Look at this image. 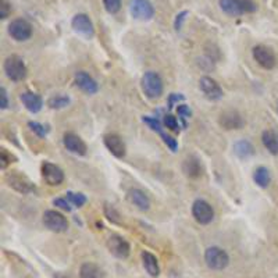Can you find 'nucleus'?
Here are the masks:
<instances>
[{
	"label": "nucleus",
	"mask_w": 278,
	"mask_h": 278,
	"mask_svg": "<svg viewBox=\"0 0 278 278\" xmlns=\"http://www.w3.org/2000/svg\"><path fill=\"white\" fill-rule=\"evenodd\" d=\"M140 86H142L143 93L149 99H159L164 90L163 79L154 71H147L143 74L142 79H140Z\"/></svg>",
	"instance_id": "obj_1"
},
{
	"label": "nucleus",
	"mask_w": 278,
	"mask_h": 278,
	"mask_svg": "<svg viewBox=\"0 0 278 278\" xmlns=\"http://www.w3.org/2000/svg\"><path fill=\"white\" fill-rule=\"evenodd\" d=\"M3 70L6 72V76L14 82H18L25 79L27 76V66L20 56L11 55L7 57L3 64Z\"/></svg>",
	"instance_id": "obj_2"
},
{
	"label": "nucleus",
	"mask_w": 278,
	"mask_h": 278,
	"mask_svg": "<svg viewBox=\"0 0 278 278\" xmlns=\"http://www.w3.org/2000/svg\"><path fill=\"white\" fill-rule=\"evenodd\" d=\"M205 262L211 270H224L229 264L228 253L218 246H210L205 252Z\"/></svg>",
	"instance_id": "obj_3"
},
{
	"label": "nucleus",
	"mask_w": 278,
	"mask_h": 278,
	"mask_svg": "<svg viewBox=\"0 0 278 278\" xmlns=\"http://www.w3.org/2000/svg\"><path fill=\"white\" fill-rule=\"evenodd\" d=\"M8 35L14 41L24 42L32 36V25L25 18H17L8 24Z\"/></svg>",
	"instance_id": "obj_4"
},
{
	"label": "nucleus",
	"mask_w": 278,
	"mask_h": 278,
	"mask_svg": "<svg viewBox=\"0 0 278 278\" xmlns=\"http://www.w3.org/2000/svg\"><path fill=\"white\" fill-rule=\"evenodd\" d=\"M252 55L253 59L256 60V63L263 67L264 70H273L277 64V57L276 53L273 52V49L269 46H264V45H257L252 50Z\"/></svg>",
	"instance_id": "obj_5"
},
{
	"label": "nucleus",
	"mask_w": 278,
	"mask_h": 278,
	"mask_svg": "<svg viewBox=\"0 0 278 278\" xmlns=\"http://www.w3.org/2000/svg\"><path fill=\"white\" fill-rule=\"evenodd\" d=\"M42 221H43L46 228L53 231V232H66L69 229L67 218L56 210H46L43 213Z\"/></svg>",
	"instance_id": "obj_6"
},
{
	"label": "nucleus",
	"mask_w": 278,
	"mask_h": 278,
	"mask_svg": "<svg viewBox=\"0 0 278 278\" xmlns=\"http://www.w3.org/2000/svg\"><path fill=\"white\" fill-rule=\"evenodd\" d=\"M192 215L199 224L208 225L214 218V208H211V205L208 202L203 201V199H198L192 205Z\"/></svg>",
	"instance_id": "obj_7"
},
{
	"label": "nucleus",
	"mask_w": 278,
	"mask_h": 278,
	"mask_svg": "<svg viewBox=\"0 0 278 278\" xmlns=\"http://www.w3.org/2000/svg\"><path fill=\"white\" fill-rule=\"evenodd\" d=\"M130 13L135 20L149 21L154 15V7L149 0H130Z\"/></svg>",
	"instance_id": "obj_8"
},
{
	"label": "nucleus",
	"mask_w": 278,
	"mask_h": 278,
	"mask_svg": "<svg viewBox=\"0 0 278 278\" xmlns=\"http://www.w3.org/2000/svg\"><path fill=\"white\" fill-rule=\"evenodd\" d=\"M106 246L110 252L113 256L118 257V259H127L131 253V246L128 241L123 238L121 235H110L107 242H106Z\"/></svg>",
	"instance_id": "obj_9"
},
{
	"label": "nucleus",
	"mask_w": 278,
	"mask_h": 278,
	"mask_svg": "<svg viewBox=\"0 0 278 278\" xmlns=\"http://www.w3.org/2000/svg\"><path fill=\"white\" fill-rule=\"evenodd\" d=\"M42 177L50 187H57L64 181V171L59 166L50 161H43L42 164Z\"/></svg>",
	"instance_id": "obj_10"
},
{
	"label": "nucleus",
	"mask_w": 278,
	"mask_h": 278,
	"mask_svg": "<svg viewBox=\"0 0 278 278\" xmlns=\"http://www.w3.org/2000/svg\"><path fill=\"white\" fill-rule=\"evenodd\" d=\"M6 181L10 187L21 194H29V192L35 191L34 184L20 171H11V173L7 174Z\"/></svg>",
	"instance_id": "obj_11"
},
{
	"label": "nucleus",
	"mask_w": 278,
	"mask_h": 278,
	"mask_svg": "<svg viewBox=\"0 0 278 278\" xmlns=\"http://www.w3.org/2000/svg\"><path fill=\"white\" fill-rule=\"evenodd\" d=\"M199 86H201L202 92L205 93V96L210 100H218L224 95L221 86L210 76H202L201 81H199Z\"/></svg>",
	"instance_id": "obj_12"
},
{
	"label": "nucleus",
	"mask_w": 278,
	"mask_h": 278,
	"mask_svg": "<svg viewBox=\"0 0 278 278\" xmlns=\"http://www.w3.org/2000/svg\"><path fill=\"white\" fill-rule=\"evenodd\" d=\"M71 25H72L75 32L83 35L86 38H92L95 35L93 24H92V21H90V18L86 14H76L75 17L72 18V21H71Z\"/></svg>",
	"instance_id": "obj_13"
},
{
	"label": "nucleus",
	"mask_w": 278,
	"mask_h": 278,
	"mask_svg": "<svg viewBox=\"0 0 278 278\" xmlns=\"http://www.w3.org/2000/svg\"><path fill=\"white\" fill-rule=\"evenodd\" d=\"M218 124L221 125L224 130H239V128H242L245 123L238 111L225 110L220 114Z\"/></svg>",
	"instance_id": "obj_14"
},
{
	"label": "nucleus",
	"mask_w": 278,
	"mask_h": 278,
	"mask_svg": "<svg viewBox=\"0 0 278 278\" xmlns=\"http://www.w3.org/2000/svg\"><path fill=\"white\" fill-rule=\"evenodd\" d=\"M103 140L104 146L107 147V150L113 156H116L118 159L124 157L127 149H125V143L124 140L121 139V137H118L117 134H107V135H104Z\"/></svg>",
	"instance_id": "obj_15"
},
{
	"label": "nucleus",
	"mask_w": 278,
	"mask_h": 278,
	"mask_svg": "<svg viewBox=\"0 0 278 278\" xmlns=\"http://www.w3.org/2000/svg\"><path fill=\"white\" fill-rule=\"evenodd\" d=\"M63 143H64L66 149H67L69 152L78 154V156L86 154V150H88V147H86V145H85V142H83L82 139L79 138L78 135H75V134H72V132L64 134V137H63Z\"/></svg>",
	"instance_id": "obj_16"
},
{
	"label": "nucleus",
	"mask_w": 278,
	"mask_h": 278,
	"mask_svg": "<svg viewBox=\"0 0 278 278\" xmlns=\"http://www.w3.org/2000/svg\"><path fill=\"white\" fill-rule=\"evenodd\" d=\"M127 201L131 203L132 206H135L137 208H139L140 211H147L150 208V199L149 196L140 191L138 188H132L127 192Z\"/></svg>",
	"instance_id": "obj_17"
},
{
	"label": "nucleus",
	"mask_w": 278,
	"mask_h": 278,
	"mask_svg": "<svg viewBox=\"0 0 278 278\" xmlns=\"http://www.w3.org/2000/svg\"><path fill=\"white\" fill-rule=\"evenodd\" d=\"M142 121H143L145 124L149 125V128H150L152 131L157 132L160 137H161V139H163V142H164V143H166V145L168 146V147H170V149H171L173 152H175V150H177V147H178V143H177V140H175L174 138H171L170 135H167L157 118L143 117V118H142Z\"/></svg>",
	"instance_id": "obj_18"
},
{
	"label": "nucleus",
	"mask_w": 278,
	"mask_h": 278,
	"mask_svg": "<svg viewBox=\"0 0 278 278\" xmlns=\"http://www.w3.org/2000/svg\"><path fill=\"white\" fill-rule=\"evenodd\" d=\"M74 79H75L76 86L88 95H95L99 90V85H97L96 81L85 71H78L74 76Z\"/></svg>",
	"instance_id": "obj_19"
},
{
	"label": "nucleus",
	"mask_w": 278,
	"mask_h": 278,
	"mask_svg": "<svg viewBox=\"0 0 278 278\" xmlns=\"http://www.w3.org/2000/svg\"><path fill=\"white\" fill-rule=\"evenodd\" d=\"M21 102L25 106V109L31 113H38L43 107V100L39 95H36L34 92H24L21 93Z\"/></svg>",
	"instance_id": "obj_20"
},
{
	"label": "nucleus",
	"mask_w": 278,
	"mask_h": 278,
	"mask_svg": "<svg viewBox=\"0 0 278 278\" xmlns=\"http://www.w3.org/2000/svg\"><path fill=\"white\" fill-rule=\"evenodd\" d=\"M140 257H142V264H143V267H145L146 273H147L150 277H159L160 266L157 257L154 256L153 253H150V252H147V250H143Z\"/></svg>",
	"instance_id": "obj_21"
},
{
	"label": "nucleus",
	"mask_w": 278,
	"mask_h": 278,
	"mask_svg": "<svg viewBox=\"0 0 278 278\" xmlns=\"http://www.w3.org/2000/svg\"><path fill=\"white\" fill-rule=\"evenodd\" d=\"M182 171L189 178H199L202 175L201 160L195 156H189L182 163Z\"/></svg>",
	"instance_id": "obj_22"
},
{
	"label": "nucleus",
	"mask_w": 278,
	"mask_h": 278,
	"mask_svg": "<svg viewBox=\"0 0 278 278\" xmlns=\"http://www.w3.org/2000/svg\"><path fill=\"white\" fill-rule=\"evenodd\" d=\"M262 142H263L264 147L274 156L278 154V134L273 130H267L263 132L262 135Z\"/></svg>",
	"instance_id": "obj_23"
},
{
	"label": "nucleus",
	"mask_w": 278,
	"mask_h": 278,
	"mask_svg": "<svg viewBox=\"0 0 278 278\" xmlns=\"http://www.w3.org/2000/svg\"><path fill=\"white\" fill-rule=\"evenodd\" d=\"M79 278H104V273L97 264L88 262L81 266Z\"/></svg>",
	"instance_id": "obj_24"
},
{
	"label": "nucleus",
	"mask_w": 278,
	"mask_h": 278,
	"mask_svg": "<svg viewBox=\"0 0 278 278\" xmlns=\"http://www.w3.org/2000/svg\"><path fill=\"white\" fill-rule=\"evenodd\" d=\"M234 153L239 159H248L255 153V149H253V145L250 143L249 140L241 139V140L234 143Z\"/></svg>",
	"instance_id": "obj_25"
},
{
	"label": "nucleus",
	"mask_w": 278,
	"mask_h": 278,
	"mask_svg": "<svg viewBox=\"0 0 278 278\" xmlns=\"http://www.w3.org/2000/svg\"><path fill=\"white\" fill-rule=\"evenodd\" d=\"M253 180L260 188H267L270 185L271 181L270 171L266 167H257L253 173Z\"/></svg>",
	"instance_id": "obj_26"
},
{
	"label": "nucleus",
	"mask_w": 278,
	"mask_h": 278,
	"mask_svg": "<svg viewBox=\"0 0 278 278\" xmlns=\"http://www.w3.org/2000/svg\"><path fill=\"white\" fill-rule=\"evenodd\" d=\"M220 7L224 13L228 14L231 17H238V15L243 14L236 0H220Z\"/></svg>",
	"instance_id": "obj_27"
},
{
	"label": "nucleus",
	"mask_w": 278,
	"mask_h": 278,
	"mask_svg": "<svg viewBox=\"0 0 278 278\" xmlns=\"http://www.w3.org/2000/svg\"><path fill=\"white\" fill-rule=\"evenodd\" d=\"M70 103L69 96L64 95H56V96L50 97L48 100V104L50 109H63Z\"/></svg>",
	"instance_id": "obj_28"
},
{
	"label": "nucleus",
	"mask_w": 278,
	"mask_h": 278,
	"mask_svg": "<svg viewBox=\"0 0 278 278\" xmlns=\"http://www.w3.org/2000/svg\"><path fill=\"white\" fill-rule=\"evenodd\" d=\"M103 211H104V215L107 217L109 221L114 222V224H120V222H121V215H120V213L116 210L114 206H111V205H109V203H104Z\"/></svg>",
	"instance_id": "obj_29"
},
{
	"label": "nucleus",
	"mask_w": 278,
	"mask_h": 278,
	"mask_svg": "<svg viewBox=\"0 0 278 278\" xmlns=\"http://www.w3.org/2000/svg\"><path fill=\"white\" fill-rule=\"evenodd\" d=\"M67 199L69 202L72 205V206H75V208H82L83 205L86 203V198H85V195L82 194H74V192H67Z\"/></svg>",
	"instance_id": "obj_30"
},
{
	"label": "nucleus",
	"mask_w": 278,
	"mask_h": 278,
	"mask_svg": "<svg viewBox=\"0 0 278 278\" xmlns=\"http://www.w3.org/2000/svg\"><path fill=\"white\" fill-rule=\"evenodd\" d=\"M238 4L241 7L242 13H255L257 10V4L253 0H236Z\"/></svg>",
	"instance_id": "obj_31"
},
{
	"label": "nucleus",
	"mask_w": 278,
	"mask_h": 278,
	"mask_svg": "<svg viewBox=\"0 0 278 278\" xmlns=\"http://www.w3.org/2000/svg\"><path fill=\"white\" fill-rule=\"evenodd\" d=\"M106 11L110 14H116L121 8V0H103Z\"/></svg>",
	"instance_id": "obj_32"
},
{
	"label": "nucleus",
	"mask_w": 278,
	"mask_h": 278,
	"mask_svg": "<svg viewBox=\"0 0 278 278\" xmlns=\"http://www.w3.org/2000/svg\"><path fill=\"white\" fill-rule=\"evenodd\" d=\"M164 125H166V128H168L170 131L180 132V123H178V120L174 117V116H171V114L164 116Z\"/></svg>",
	"instance_id": "obj_33"
},
{
	"label": "nucleus",
	"mask_w": 278,
	"mask_h": 278,
	"mask_svg": "<svg viewBox=\"0 0 278 278\" xmlns=\"http://www.w3.org/2000/svg\"><path fill=\"white\" fill-rule=\"evenodd\" d=\"M177 111H178V116H180V118L182 120V125H184V128H185V127H187V120L191 117L192 111H191V109L188 107L187 104H180Z\"/></svg>",
	"instance_id": "obj_34"
},
{
	"label": "nucleus",
	"mask_w": 278,
	"mask_h": 278,
	"mask_svg": "<svg viewBox=\"0 0 278 278\" xmlns=\"http://www.w3.org/2000/svg\"><path fill=\"white\" fill-rule=\"evenodd\" d=\"M11 160H14V156L11 154V153L7 152L6 149H1V150H0V167H1L3 170L7 168L8 164H11V163H13Z\"/></svg>",
	"instance_id": "obj_35"
},
{
	"label": "nucleus",
	"mask_w": 278,
	"mask_h": 278,
	"mask_svg": "<svg viewBox=\"0 0 278 278\" xmlns=\"http://www.w3.org/2000/svg\"><path fill=\"white\" fill-rule=\"evenodd\" d=\"M28 127L31 128V131L35 132L38 137H41V138H43V137H46V134H48V130L43 127L42 124H39V123H35V121H29L28 123Z\"/></svg>",
	"instance_id": "obj_36"
},
{
	"label": "nucleus",
	"mask_w": 278,
	"mask_h": 278,
	"mask_svg": "<svg viewBox=\"0 0 278 278\" xmlns=\"http://www.w3.org/2000/svg\"><path fill=\"white\" fill-rule=\"evenodd\" d=\"M53 205L55 206H57L59 208H62V210H64V211H71V203L69 202V199L67 198H57V199H55L53 201Z\"/></svg>",
	"instance_id": "obj_37"
},
{
	"label": "nucleus",
	"mask_w": 278,
	"mask_h": 278,
	"mask_svg": "<svg viewBox=\"0 0 278 278\" xmlns=\"http://www.w3.org/2000/svg\"><path fill=\"white\" fill-rule=\"evenodd\" d=\"M11 13V4L7 0H0V17L4 20Z\"/></svg>",
	"instance_id": "obj_38"
},
{
	"label": "nucleus",
	"mask_w": 278,
	"mask_h": 278,
	"mask_svg": "<svg viewBox=\"0 0 278 278\" xmlns=\"http://www.w3.org/2000/svg\"><path fill=\"white\" fill-rule=\"evenodd\" d=\"M188 15V11H181L180 14H177V17H175V21H174V28L177 29V31H181V28H182V24H184V21L187 18Z\"/></svg>",
	"instance_id": "obj_39"
},
{
	"label": "nucleus",
	"mask_w": 278,
	"mask_h": 278,
	"mask_svg": "<svg viewBox=\"0 0 278 278\" xmlns=\"http://www.w3.org/2000/svg\"><path fill=\"white\" fill-rule=\"evenodd\" d=\"M0 97H1V103H0V107L4 110V109H7V106H8V97H7V92L4 88H1V89H0Z\"/></svg>",
	"instance_id": "obj_40"
},
{
	"label": "nucleus",
	"mask_w": 278,
	"mask_h": 278,
	"mask_svg": "<svg viewBox=\"0 0 278 278\" xmlns=\"http://www.w3.org/2000/svg\"><path fill=\"white\" fill-rule=\"evenodd\" d=\"M182 99H184V96H178V95L173 93V95L170 96V102H168V106H170V109L173 107L174 102H178V100H182Z\"/></svg>",
	"instance_id": "obj_41"
},
{
	"label": "nucleus",
	"mask_w": 278,
	"mask_h": 278,
	"mask_svg": "<svg viewBox=\"0 0 278 278\" xmlns=\"http://www.w3.org/2000/svg\"><path fill=\"white\" fill-rule=\"evenodd\" d=\"M55 278H70L69 276H66V274H62V273H57L55 274Z\"/></svg>",
	"instance_id": "obj_42"
},
{
	"label": "nucleus",
	"mask_w": 278,
	"mask_h": 278,
	"mask_svg": "<svg viewBox=\"0 0 278 278\" xmlns=\"http://www.w3.org/2000/svg\"><path fill=\"white\" fill-rule=\"evenodd\" d=\"M277 111H278V107H277Z\"/></svg>",
	"instance_id": "obj_43"
}]
</instances>
